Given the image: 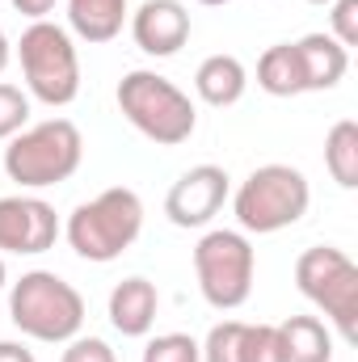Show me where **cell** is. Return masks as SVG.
Wrapping results in <instances>:
<instances>
[{
  "label": "cell",
  "instance_id": "1",
  "mask_svg": "<svg viewBox=\"0 0 358 362\" xmlns=\"http://www.w3.org/2000/svg\"><path fill=\"white\" fill-rule=\"evenodd\" d=\"M8 320L47 346H64L72 337H81L85 325V295L64 282L51 270H30L21 274L8 291Z\"/></svg>",
  "mask_w": 358,
  "mask_h": 362
},
{
  "label": "cell",
  "instance_id": "2",
  "mask_svg": "<svg viewBox=\"0 0 358 362\" xmlns=\"http://www.w3.org/2000/svg\"><path fill=\"white\" fill-rule=\"evenodd\" d=\"M68 245L85 262H118L144 232V202L127 185H110L68 215Z\"/></svg>",
  "mask_w": 358,
  "mask_h": 362
},
{
  "label": "cell",
  "instance_id": "3",
  "mask_svg": "<svg viewBox=\"0 0 358 362\" xmlns=\"http://www.w3.org/2000/svg\"><path fill=\"white\" fill-rule=\"evenodd\" d=\"M85 160V139L72 118H47L17 131L4 148V173L21 189H47L68 181Z\"/></svg>",
  "mask_w": 358,
  "mask_h": 362
},
{
  "label": "cell",
  "instance_id": "4",
  "mask_svg": "<svg viewBox=\"0 0 358 362\" xmlns=\"http://www.w3.org/2000/svg\"><path fill=\"white\" fill-rule=\"evenodd\" d=\"M118 110L144 139L161 148L185 144L198 127V110L190 93H181L169 76L148 72V68H135L118 81Z\"/></svg>",
  "mask_w": 358,
  "mask_h": 362
},
{
  "label": "cell",
  "instance_id": "5",
  "mask_svg": "<svg viewBox=\"0 0 358 362\" xmlns=\"http://www.w3.org/2000/svg\"><path fill=\"white\" fill-rule=\"evenodd\" d=\"M17 59H21V76L30 97H38L42 105H72L81 93V55L76 42L64 25L55 21H30L21 42H17Z\"/></svg>",
  "mask_w": 358,
  "mask_h": 362
},
{
  "label": "cell",
  "instance_id": "6",
  "mask_svg": "<svg viewBox=\"0 0 358 362\" xmlns=\"http://www.w3.org/2000/svg\"><path fill=\"white\" fill-rule=\"evenodd\" d=\"M308 202H312V185L299 169L262 165L241 181V189L232 198V211H236L241 232L270 236V232H282V228L299 223L308 215Z\"/></svg>",
  "mask_w": 358,
  "mask_h": 362
},
{
  "label": "cell",
  "instance_id": "7",
  "mask_svg": "<svg viewBox=\"0 0 358 362\" xmlns=\"http://www.w3.org/2000/svg\"><path fill=\"white\" fill-rule=\"evenodd\" d=\"M194 274L198 291L215 312H236L253 295V274H258V253L245 232L215 228L194 245Z\"/></svg>",
  "mask_w": 358,
  "mask_h": 362
},
{
  "label": "cell",
  "instance_id": "8",
  "mask_svg": "<svg viewBox=\"0 0 358 362\" xmlns=\"http://www.w3.org/2000/svg\"><path fill=\"white\" fill-rule=\"evenodd\" d=\"M295 286L333 320V329L346 341H358V266L342 249L333 245L304 249L295 262Z\"/></svg>",
  "mask_w": 358,
  "mask_h": 362
},
{
  "label": "cell",
  "instance_id": "9",
  "mask_svg": "<svg viewBox=\"0 0 358 362\" xmlns=\"http://www.w3.org/2000/svg\"><path fill=\"white\" fill-rule=\"evenodd\" d=\"M59 240V215L51 202L34 194H8L0 198V253L17 257H38L55 249Z\"/></svg>",
  "mask_w": 358,
  "mask_h": 362
},
{
  "label": "cell",
  "instance_id": "10",
  "mask_svg": "<svg viewBox=\"0 0 358 362\" xmlns=\"http://www.w3.org/2000/svg\"><path fill=\"white\" fill-rule=\"evenodd\" d=\"M228 181L232 177H228L219 165H194V169H185V173L173 181V189L165 194V215H169V223H173V228H207V223L224 211V202H228V194H232Z\"/></svg>",
  "mask_w": 358,
  "mask_h": 362
},
{
  "label": "cell",
  "instance_id": "11",
  "mask_svg": "<svg viewBox=\"0 0 358 362\" xmlns=\"http://www.w3.org/2000/svg\"><path fill=\"white\" fill-rule=\"evenodd\" d=\"M131 38L144 55L169 59L190 42V13L181 0H144L131 13Z\"/></svg>",
  "mask_w": 358,
  "mask_h": 362
},
{
  "label": "cell",
  "instance_id": "12",
  "mask_svg": "<svg viewBox=\"0 0 358 362\" xmlns=\"http://www.w3.org/2000/svg\"><path fill=\"white\" fill-rule=\"evenodd\" d=\"M156 312H161V295L148 278H122L114 291H110V325L122 333V337H148L152 325H156Z\"/></svg>",
  "mask_w": 358,
  "mask_h": 362
},
{
  "label": "cell",
  "instance_id": "13",
  "mask_svg": "<svg viewBox=\"0 0 358 362\" xmlns=\"http://www.w3.org/2000/svg\"><path fill=\"white\" fill-rule=\"evenodd\" d=\"M295 55H299V72H304V93L337 89L350 68V51L333 34H304L295 42Z\"/></svg>",
  "mask_w": 358,
  "mask_h": 362
},
{
  "label": "cell",
  "instance_id": "14",
  "mask_svg": "<svg viewBox=\"0 0 358 362\" xmlns=\"http://www.w3.org/2000/svg\"><path fill=\"white\" fill-rule=\"evenodd\" d=\"M249 89V72H245V64L236 59V55H207L202 64H198V72H194V93L207 101V105H215V110H228V105H236L241 97Z\"/></svg>",
  "mask_w": 358,
  "mask_h": 362
},
{
  "label": "cell",
  "instance_id": "15",
  "mask_svg": "<svg viewBox=\"0 0 358 362\" xmlns=\"http://www.w3.org/2000/svg\"><path fill=\"white\" fill-rule=\"evenodd\" d=\"M127 17H131L127 0H68V25H72V34L93 42V47L118 38L122 25H127Z\"/></svg>",
  "mask_w": 358,
  "mask_h": 362
},
{
  "label": "cell",
  "instance_id": "16",
  "mask_svg": "<svg viewBox=\"0 0 358 362\" xmlns=\"http://www.w3.org/2000/svg\"><path fill=\"white\" fill-rule=\"evenodd\" d=\"M287 362H333V337L321 316H291L278 325Z\"/></svg>",
  "mask_w": 358,
  "mask_h": 362
},
{
  "label": "cell",
  "instance_id": "17",
  "mask_svg": "<svg viewBox=\"0 0 358 362\" xmlns=\"http://www.w3.org/2000/svg\"><path fill=\"white\" fill-rule=\"evenodd\" d=\"M258 89L270 97H299L304 93V72H299V55L295 42H274L258 59Z\"/></svg>",
  "mask_w": 358,
  "mask_h": 362
},
{
  "label": "cell",
  "instance_id": "18",
  "mask_svg": "<svg viewBox=\"0 0 358 362\" xmlns=\"http://www.w3.org/2000/svg\"><path fill=\"white\" fill-rule=\"evenodd\" d=\"M325 169L342 189H358V122L342 118L325 135Z\"/></svg>",
  "mask_w": 358,
  "mask_h": 362
},
{
  "label": "cell",
  "instance_id": "19",
  "mask_svg": "<svg viewBox=\"0 0 358 362\" xmlns=\"http://www.w3.org/2000/svg\"><path fill=\"white\" fill-rule=\"evenodd\" d=\"M245 333H249L245 320H219L198 346L202 362H245Z\"/></svg>",
  "mask_w": 358,
  "mask_h": 362
},
{
  "label": "cell",
  "instance_id": "20",
  "mask_svg": "<svg viewBox=\"0 0 358 362\" xmlns=\"http://www.w3.org/2000/svg\"><path fill=\"white\" fill-rule=\"evenodd\" d=\"M144 362H202V350L190 333H161L144 346Z\"/></svg>",
  "mask_w": 358,
  "mask_h": 362
},
{
  "label": "cell",
  "instance_id": "21",
  "mask_svg": "<svg viewBox=\"0 0 358 362\" xmlns=\"http://www.w3.org/2000/svg\"><path fill=\"white\" fill-rule=\"evenodd\" d=\"M25 122H30V97L17 85L0 81V139H13L17 131H25Z\"/></svg>",
  "mask_w": 358,
  "mask_h": 362
},
{
  "label": "cell",
  "instance_id": "22",
  "mask_svg": "<svg viewBox=\"0 0 358 362\" xmlns=\"http://www.w3.org/2000/svg\"><path fill=\"white\" fill-rule=\"evenodd\" d=\"M245 362H287L278 325H249L245 333Z\"/></svg>",
  "mask_w": 358,
  "mask_h": 362
},
{
  "label": "cell",
  "instance_id": "23",
  "mask_svg": "<svg viewBox=\"0 0 358 362\" xmlns=\"http://www.w3.org/2000/svg\"><path fill=\"white\" fill-rule=\"evenodd\" d=\"M329 34L350 51L358 47V0H333V13H329Z\"/></svg>",
  "mask_w": 358,
  "mask_h": 362
},
{
  "label": "cell",
  "instance_id": "24",
  "mask_svg": "<svg viewBox=\"0 0 358 362\" xmlns=\"http://www.w3.org/2000/svg\"><path fill=\"white\" fill-rule=\"evenodd\" d=\"M59 362H118V358L101 337H72Z\"/></svg>",
  "mask_w": 358,
  "mask_h": 362
},
{
  "label": "cell",
  "instance_id": "25",
  "mask_svg": "<svg viewBox=\"0 0 358 362\" xmlns=\"http://www.w3.org/2000/svg\"><path fill=\"white\" fill-rule=\"evenodd\" d=\"M8 4H13L21 17H30V21H47V17L55 13L59 0H8Z\"/></svg>",
  "mask_w": 358,
  "mask_h": 362
},
{
  "label": "cell",
  "instance_id": "26",
  "mask_svg": "<svg viewBox=\"0 0 358 362\" xmlns=\"http://www.w3.org/2000/svg\"><path fill=\"white\" fill-rule=\"evenodd\" d=\"M0 362H38L21 341H0Z\"/></svg>",
  "mask_w": 358,
  "mask_h": 362
},
{
  "label": "cell",
  "instance_id": "27",
  "mask_svg": "<svg viewBox=\"0 0 358 362\" xmlns=\"http://www.w3.org/2000/svg\"><path fill=\"white\" fill-rule=\"evenodd\" d=\"M8 59H13V42H8V34L0 30V72L8 68Z\"/></svg>",
  "mask_w": 358,
  "mask_h": 362
},
{
  "label": "cell",
  "instance_id": "28",
  "mask_svg": "<svg viewBox=\"0 0 358 362\" xmlns=\"http://www.w3.org/2000/svg\"><path fill=\"white\" fill-rule=\"evenodd\" d=\"M4 282H8V270H4V257H0V291H4Z\"/></svg>",
  "mask_w": 358,
  "mask_h": 362
},
{
  "label": "cell",
  "instance_id": "29",
  "mask_svg": "<svg viewBox=\"0 0 358 362\" xmlns=\"http://www.w3.org/2000/svg\"><path fill=\"white\" fill-rule=\"evenodd\" d=\"M198 4H228V0H198Z\"/></svg>",
  "mask_w": 358,
  "mask_h": 362
},
{
  "label": "cell",
  "instance_id": "30",
  "mask_svg": "<svg viewBox=\"0 0 358 362\" xmlns=\"http://www.w3.org/2000/svg\"><path fill=\"white\" fill-rule=\"evenodd\" d=\"M308 4H333V0H308Z\"/></svg>",
  "mask_w": 358,
  "mask_h": 362
}]
</instances>
